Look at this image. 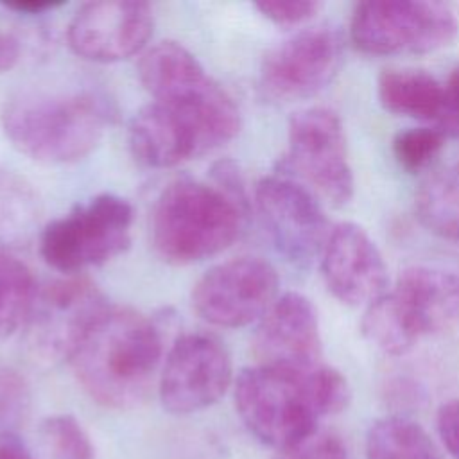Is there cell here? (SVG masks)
<instances>
[{
	"mask_svg": "<svg viewBox=\"0 0 459 459\" xmlns=\"http://www.w3.org/2000/svg\"><path fill=\"white\" fill-rule=\"evenodd\" d=\"M360 330L368 342L387 355H403L423 337L393 290L364 307Z\"/></svg>",
	"mask_w": 459,
	"mask_h": 459,
	"instance_id": "obj_20",
	"label": "cell"
},
{
	"mask_svg": "<svg viewBox=\"0 0 459 459\" xmlns=\"http://www.w3.org/2000/svg\"><path fill=\"white\" fill-rule=\"evenodd\" d=\"M154 27L143 2L104 0L82 5L68 25V45L82 59L115 63L140 52Z\"/></svg>",
	"mask_w": 459,
	"mask_h": 459,
	"instance_id": "obj_14",
	"label": "cell"
},
{
	"mask_svg": "<svg viewBox=\"0 0 459 459\" xmlns=\"http://www.w3.org/2000/svg\"><path fill=\"white\" fill-rule=\"evenodd\" d=\"M238 129L237 104L208 79L192 91L143 106L131 120L129 147L142 165L167 169L215 151Z\"/></svg>",
	"mask_w": 459,
	"mask_h": 459,
	"instance_id": "obj_3",
	"label": "cell"
},
{
	"mask_svg": "<svg viewBox=\"0 0 459 459\" xmlns=\"http://www.w3.org/2000/svg\"><path fill=\"white\" fill-rule=\"evenodd\" d=\"M445 134L437 127H409L393 140V154L398 165L409 172H420L430 167L445 145Z\"/></svg>",
	"mask_w": 459,
	"mask_h": 459,
	"instance_id": "obj_24",
	"label": "cell"
},
{
	"mask_svg": "<svg viewBox=\"0 0 459 459\" xmlns=\"http://www.w3.org/2000/svg\"><path fill=\"white\" fill-rule=\"evenodd\" d=\"M436 425L448 455L459 459V398H452L439 407Z\"/></svg>",
	"mask_w": 459,
	"mask_h": 459,
	"instance_id": "obj_29",
	"label": "cell"
},
{
	"mask_svg": "<svg viewBox=\"0 0 459 459\" xmlns=\"http://www.w3.org/2000/svg\"><path fill=\"white\" fill-rule=\"evenodd\" d=\"M255 203L269 240L289 264L307 269L321 258L332 228L308 186L290 176H267L256 185Z\"/></svg>",
	"mask_w": 459,
	"mask_h": 459,
	"instance_id": "obj_10",
	"label": "cell"
},
{
	"mask_svg": "<svg viewBox=\"0 0 459 459\" xmlns=\"http://www.w3.org/2000/svg\"><path fill=\"white\" fill-rule=\"evenodd\" d=\"M255 7L276 25H299L310 20L321 9V4L314 0H262Z\"/></svg>",
	"mask_w": 459,
	"mask_h": 459,
	"instance_id": "obj_27",
	"label": "cell"
},
{
	"mask_svg": "<svg viewBox=\"0 0 459 459\" xmlns=\"http://www.w3.org/2000/svg\"><path fill=\"white\" fill-rule=\"evenodd\" d=\"M0 459H34V457L16 436H9L0 439Z\"/></svg>",
	"mask_w": 459,
	"mask_h": 459,
	"instance_id": "obj_30",
	"label": "cell"
},
{
	"mask_svg": "<svg viewBox=\"0 0 459 459\" xmlns=\"http://www.w3.org/2000/svg\"><path fill=\"white\" fill-rule=\"evenodd\" d=\"M233 380L224 344L208 333H185L167 353L158 393L161 405L178 416L215 405Z\"/></svg>",
	"mask_w": 459,
	"mask_h": 459,
	"instance_id": "obj_13",
	"label": "cell"
},
{
	"mask_svg": "<svg viewBox=\"0 0 459 459\" xmlns=\"http://www.w3.org/2000/svg\"><path fill=\"white\" fill-rule=\"evenodd\" d=\"M364 459H443L425 429L405 416L377 420L366 436Z\"/></svg>",
	"mask_w": 459,
	"mask_h": 459,
	"instance_id": "obj_21",
	"label": "cell"
},
{
	"mask_svg": "<svg viewBox=\"0 0 459 459\" xmlns=\"http://www.w3.org/2000/svg\"><path fill=\"white\" fill-rule=\"evenodd\" d=\"M414 206L429 231L459 246V165L429 174L416 190Z\"/></svg>",
	"mask_w": 459,
	"mask_h": 459,
	"instance_id": "obj_19",
	"label": "cell"
},
{
	"mask_svg": "<svg viewBox=\"0 0 459 459\" xmlns=\"http://www.w3.org/2000/svg\"><path fill=\"white\" fill-rule=\"evenodd\" d=\"M377 95L389 113L436 122L441 109L443 82L425 70L385 68L377 79Z\"/></svg>",
	"mask_w": 459,
	"mask_h": 459,
	"instance_id": "obj_18",
	"label": "cell"
},
{
	"mask_svg": "<svg viewBox=\"0 0 459 459\" xmlns=\"http://www.w3.org/2000/svg\"><path fill=\"white\" fill-rule=\"evenodd\" d=\"M344 41L330 23L307 27L267 52L260 66V91L273 102H296L326 88L339 74Z\"/></svg>",
	"mask_w": 459,
	"mask_h": 459,
	"instance_id": "obj_11",
	"label": "cell"
},
{
	"mask_svg": "<svg viewBox=\"0 0 459 459\" xmlns=\"http://www.w3.org/2000/svg\"><path fill=\"white\" fill-rule=\"evenodd\" d=\"M253 351L262 366L305 369L321 362L317 310L299 292H285L258 323Z\"/></svg>",
	"mask_w": 459,
	"mask_h": 459,
	"instance_id": "obj_16",
	"label": "cell"
},
{
	"mask_svg": "<svg viewBox=\"0 0 459 459\" xmlns=\"http://www.w3.org/2000/svg\"><path fill=\"white\" fill-rule=\"evenodd\" d=\"M246 217V195L221 185L176 179L154 204L152 244L170 264H194L230 247L244 230Z\"/></svg>",
	"mask_w": 459,
	"mask_h": 459,
	"instance_id": "obj_4",
	"label": "cell"
},
{
	"mask_svg": "<svg viewBox=\"0 0 459 459\" xmlns=\"http://www.w3.org/2000/svg\"><path fill=\"white\" fill-rule=\"evenodd\" d=\"M39 448L45 459H95V445L72 414L47 416L38 429Z\"/></svg>",
	"mask_w": 459,
	"mask_h": 459,
	"instance_id": "obj_23",
	"label": "cell"
},
{
	"mask_svg": "<svg viewBox=\"0 0 459 459\" xmlns=\"http://www.w3.org/2000/svg\"><path fill=\"white\" fill-rule=\"evenodd\" d=\"M158 328L140 312L108 307L70 359L91 400L109 409L140 405L161 360Z\"/></svg>",
	"mask_w": 459,
	"mask_h": 459,
	"instance_id": "obj_2",
	"label": "cell"
},
{
	"mask_svg": "<svg viewBox=\"0 0 459 459\" xmlns=\"http://www.w3.org/2000/svg\"><path fill=\"white\" fill-rule=\"evenodd\" d=\"M274 459H348V450L339 434L317 427L294 445L278 450Z\"/></svg>",
	"mask_w": 459,
	"mask_h": 459,
	"instance_id": "obj_26",
	"label": "cell"
},
{
	"mask_svg": "<svg viewBox=\"0 0 459 459\" xmlns=\"http://www.w3.org/2000/svg\"><path fill=\"white\" fill-rule=\"evenodd\" d=\"M9 9H14L18 13H30V14H39L47 9H52L59 4L56 2H11V4H5Z\"/></svg>",
	"mask_w": 459,
	"mask_h": 459,
	"instance_id": "obj_32",
	"label": "cell"
},
{
	"mask_svg": "<svg viewBox=\"0 0 459 459\" xmlns=\"http://www.w3.org/2000/svg\"><path fill=\"white\" fill-rule=\"evenodd\" d=\"M106 308L102 292L84 278L45 285L36 290L23 323L29 353L43 364L70 360Z\"/></svg>",
	"mask_w": 459,
	"mask_h": 459,
	"instance_id": "obj_8",
	"label": "cell"
},
{
	"mask_svg": "<svg viewBox=\"0 0 459 459\" xmlns=\"http://www.w3.org/2000/svg\"><path fill=\"white\" fill-rule=\"evenodd\" d=\"M18 54H20V48L16 39H13L9 34L0 30V72L9 70L16 63Z\"/></svg>",
	"mask_w": 459,
	"mask_h": 459,
	"instance_id": "obj_31",
	"label": "cell"
},
{
	"mask_svg": "<svg viewBox=\"0 0 459 459\" xmlns=\"http://www.w3.org/2000/svg\"><path fill=\"white\" fill-rule=\"evenodd\" d=\"M30 409V389L25 378L9 368H0V439L16 436Z\"/></svg>",
	"mask_w": 459,
	"mask_h": 459,
	"instance_id": "obj_25",
	"label": "cell"
},
{
	"mask_svg": "<svg viewBox=\"0 0 459 459\" xmlns=\"http://www.w3.org/2000/svg\"><path fill=\"white\" fill-rule=\"evenodd\" d=\"M133 208L113 194H102L48 222L39 237L43 260L63 273L102 265L131 244Z\"/></svg>",
	"mask_w": 459,
	"mask_h": 459,
	"instance_id": "obj_6",
	"label": "cell"
},
{
	"mask_svg": "<svg viewBox=\"0 0 459 459\" xmlns=\"http://www.w3.org/2000/svg\"><path fill=\"white\" fill-rule=\"evenodd\" d=\"M106 102L93 93H25L2 115L9 142L29 158L63 165L88 156L109 124Z\"/></svg>",
	"mask_w": 459,
	"mask_h": 459,
	"instance_id": "obj_5",
	"label": "cell"
},
{
	"mask_svg": "<svg viewBox=\"0 0 459 459\" xmlns=\"http://www.w3.org/2000/svg\"><path fill=\"white\" fill-rule=\"evenodd\" d=\"M287 165L303 185L335 206L353 197L344 127L330 108H307L290 118Z\"/></svg>",
	"mask_w": 459,
	"mask_h": 459,
	"instance_id": "obj_9",
	"label": "cell"
},
{
	"mask_svg": "<svg viewBox=\"0 0 459 459\" xmlns=\"http://www.w3.org/2000/svg\"><path fill=\"white\" fill-rule=\"evenodd\" d=\"M36 290L30 269L0 251V342L25 323Z\"/></svg>",
	"mask_w": 459,
	"mask_h": 459,
	"instance_id": "obj_22",
	"label": "cell"
},
{
	"mask_svg": "<svg viewBox=\"0 0 459 459\" xmlns=\"http://www.w3.org/2000/svg\"><path fill=\"white\" fill-rule=\"evenodd\" d=\"M274 267L256 256H240L206 271L192 290L195 312L215 326L238 328L260 321L278 299Z\"/></svg>",
	"mask_w": 459,
	"mask_h": 459,
	"instance_id": "obj_12",
	"label": "cell"
},
{
	"mask_svg": "<svg viewBox=\"0 0 459 459\" xmlns=\"http://www.w3.org/2000/svg\"><path fill=\"white\" fill-rule=\"evenodd\" d=\"M319 260L328 290L344 305L368 307L387 292L384 256L368 231L355 222H339L330 230Z\"/></svg>",
	"mask_w": 459,
	"mask_h": 459,
	"instance_id": "obj_15",
	"label": "cell"
},
{
	"mask_svg": "<svg viewBox=\"0 0 459 459\" xmlns=\"http://www.w3.org/2000/svg\"><path fill=\"white\" fill-rule=\"evenodd\" d=\"M393 292L409 310L421 335L459 326V273L411 265L400 273Z\"/></svg>",
	"mask_w": 459,
	"mask_h": 459,
	"instance_id": "obj_17",
	"label": "cell"
},
{
	"mask_svg": "<svg viewBox=\"0 0 459 459\" xmlns=\"http://www.w3.org/2000/svg\"><path fill=\"white\" fill-rule=\"evenodd\" d=\"M434 127H437L445 138H459V63L443 82L441 109Z\"/></svg>",
	"mask_w": 459,
	"mask_h": 459,
	"instance_id": "obj_28",
	"label": "cell"
},
{
	"mask_svg": "<svg viewBox=\"0 0 459 459\" xmlns=\"http://www.w3.org/2000/svg\"><path fill=\"white\" fill-rule=\"evenodd\" d=\"M351 389L346 377L323 362L305 368L256 364L235 382V407L246 429L276 452L308 436L319 420L344 411Z\"/></svg>",
	"mask_w": 459,
	"mask_h": 459,
	"instance_id": "obj_1",
	"label": "cell"
},
{
	"mask_svg": "<svg viewBox=\"0 0 459 459\" xmlns=\"http://www.w3.org/2000/svg\"><path fill=\"white\" fill-rule=\"evenodd\" d=\"M5 201H9V199H0V206H2Z\"/></svg>",
	"mask_w": 459,
	"mask_h": 459,
	"instance_id": "obj_33",
	"label": "cell"
},
{
	"mask_svg": "<svg viewBox=\"0 0 459 459\" xmlns=\"http://www.w3.org/2000/svg\"><path fill=\"white\" fill-rule=\"evenodd\" d=\"M459 32L454 11L441 2L369 0L355 5L350 38L364 54H427L450 45Z\"/></svg>",
	"mask_w": 459,
	"mask_h": 459,
	"instance_id": "obj_7",
	"label": "cell"
}]
</instances>
